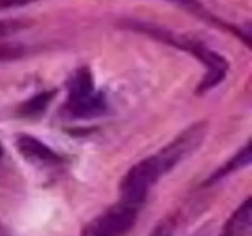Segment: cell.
<instances>
[{
  "label": "cell",
  "instance_id": "7a4b0ae2",
  "mask_svg": "<svg viewBox=\"0 0 252 236\" xmlns=\"http://www.w3.org/2000/svg\"><path fill=\"white\" fill-rule=\"evenodd\" d=\"M139 206L120 202L84 228L81 236H126L138 219Z\"/></svg>",
  "mask_w": 252,
  "mask_h": 236
},
{
  "label": "cell",
  "instance_id": "6da1fadb",
  "mask_svg": "<svg viewBox=\"0 0 252 236\" xmlns=\"http://www.w3.org/2000/svg\"><path fill=\"white\" fill-rule=\"evenodd\" d=\"M161 175L164 174L155 155L135 164L121 181V202L140 208L149 189L157 183Z\"/></svg>",
  "mask_w": 252,
  "mask_h": 236
},
{
  "label": "cell",
  "instance_id": "5b68a950",
  "mask_svg": "<svg viewBox=\"0 0 252 236\" xmlns=\"http://www.w3.org/2000/svg\"><path fill=\"white\" fill-rule=\"evenodd\" d=\"M68 115L75 118H95L103 115L107 110L105 97L101 93L94 92L81 97H68L65 103Z\"/></svg>",
  "mask_w": 252,
  "mask_h": 236
},
{
  "label": "cell",
  "instance_id": "8fae6325",
  "mask_svg": "<svg viewBox=\"0 0 252 236\" xmlns=\"http://www.w3.org/2000/svg\"><path fill=\"white\" fill-rule=\"evenodd\" d=\"M30 26V22L27 20L21 19H9L0 20V38L2 37L11 36L21 30L27 29Z\"/></svg>",
  "mask_w": 252,
  "mask_h": 236
},
{
  "label": "cell",
  "instance_id": "3957f363",
  "mask_svg": "<svg viewBox=\"0 0 252 236\" xmlns=\"http://www.w3.org/2000/svg\"><path fill=\"white\" fill-rule=\"evenodd\" d=\"M208 125L206 122H198L186 128L170 144L162 148L155 156L159 161L162 174H167L186 157L193 154L206 138Z\"/></svg>",
  "mask_w": 252,
  "mask_h": 236
},
{
  "label": "cell",
  "instance_id": "7c38bea8",
  "mask_svg": "<svg viewBox=\"0 0 252 236\" xmlns=\"http://www.w3.org/2000/svg\"><path fill=\"white\" fill-rule=\"evenodd\" d=\"M175 229L174 218H167L161 224L155 228V230L149 236H172Z\"/></svg>",
  "mask_w": 252,
  "mask_h": 236
},
{
  "label": "cell",
  "instance_id": "4fadbf2b",
  "mask_svg": "<svg viewBox=\"0 0 252 236\" xmlns=\"http://www.w3.org/2000/svg\"><path fill=\"white\" fill-rule=\"evenodd\" d=\"M33 1H36V0H0V11L12 9V7L24 6V5L31 4Z\"/></svg>",
  "mask_w": 252,
  "mask_h": 236
},
{
  "label": "cell",
  "instance_id": "277c9868",
  "mask_svg": "<svg viewBox=\"0 0 252 236\" xmlns=\"http://www.w3.org/2000/svg\"><path fill=\"white\" fill-rule=\"evenodd\" d=\"M17 150L22 156L33 164L57 165L62 161L61 156L57 155L48 145L42 143L37 138L29 134H21L16 139Z\"/></svg>",
  "mask_w": 252,
  "mask_h": 236
},
{
  "label": "cell",
  "instance_id": "8992f818",
  "mask_svg": "<svg viewBox=\"0 0 252 236\" xmlns=\"http://www.w3.org/2000/svg\"><path fill=\"white\" fill-rule=\"evenodd\" d=\"M252 225V201L249 197L230 215L220 236H249Z\"/></svg>",
  "mask_w": 252,
  "mask_h": 236
},
{
  "label": "cell",
  "instance_id": "5bb4252c",
  "mask_svg": "<svg viewBox=\"0 0 252 236\" xmlns=\"http://www.w3.org/2000/svg\"><path fill=\"white\" fill-rule=\"evenodd\" d=\"M171 1H176V2H180V4H185V5H194V4H197L196 0H171Z\"/></svg>",
  "mask_w": 252,
  "mask_h": 236
},
{
  "label": "cell",
  "instance_id": "ba28073f",
  "mask_svg": "<svg viewBox=\"0 0 252 236\" xmlns=\"http://www.w3.org/2000/svg\"><path fill=\"white\" fill-rule=\"evenodd\" d=\"M95 92L93 74L89 68H80L74 73L73 78L69 80L68 97H81Z\"/></svg>",
  "mask_w": 252,
  "mask_h": 236
},
{
  "label": "cell",
  "instance_id": "9a60e30c",
  "mask_svg": "<svg viewBox=\"0 0 252 236\" xmlns=\"http://www.w3.org/2000/svg\"><path fill=\"white\" fill-rule=\"evenodd\" d=\"M2 156V147H1V144H0V157Z\"/></svg>",
  "mask_w": 252,
  "mask_h": 236
},
{
  "label": "cell",
  "instance_id": "52a82bcc",
  "mask_svg": "<svg viewBox=\"0 0 252 236\" xmlns=\"http://www.w3.org/2000/svg\"><path fill=\"white\" fill-rule=\"evenodd\" d=\"M252 159V150H251V145L248 144L244 149H241L238 154L235 155L234 157H231L226 164H224L223 166L219 167L208 179H207L206 183L211 184L214 183V182L219 181V179L224 178L225 176L230 175L231 172H235L238 170L243 169V167L248 166L249 164L251 162Z\"/></svg>",
  "mask_w": 252,
  "mask_h": 236
},
{
  "label": "cell",
  "instance_id": "30bf717a",
  "mask_svg": "<svg viewBox=\"0 0 252 236\" xmlns=\"http://www.w3.org/2000/svg\"><path fill=\"white\" fill-rule=\"evenodd\" d=\"M26 52V47L16 42H1L0 43V61L15 60L21 58Z\"/></svg>",
  "mask_w": 252,
  "mask_h": 236
},
{
  "label": "cell",
  "instance_id": "9c48e42d",
  "mask_svg": "<svg viewBox=\"0 0 252 236\" xmlns=\"http://www.w3.org/2000/svg\"><path fill=\"white\" fill-rule=\"evenodd\" d=\"M54 95H56V91H46V92L33 96L20 107V112L27 117H34V116L41 115L48 107Z\"/></svg>",
  "mask_w": 252,
  "mask_h": 236
}]
</instances>
